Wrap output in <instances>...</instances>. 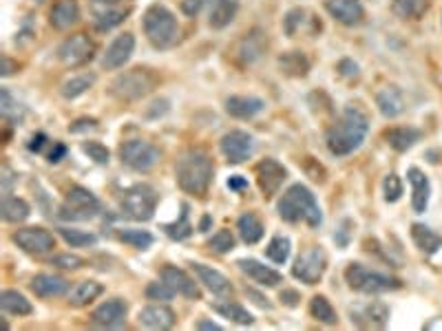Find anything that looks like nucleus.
I'll list each match as a JSON object with an SVG mask.
<instances>
[{
	"mask_svg": "<svg viewBox=\"0 0 442 331\" xmlns=\"http://www.w3.org/2000/svg\"><path fill=\"white\" fill-rule=\"evenodd\" d=\"M369 131V119L361 108H345L336 124L327 131L325 144L327 150L336 157H348L354 150L361 148Z\"/></svg>",
	"mask_w": 442,
	"mask_h": 331,
	"instance_id": "nucleus-1",
	"label": "nucleus"
},
{
	"mask_svg": "<svg viewBox=\"0 0 442 331\" xmlns=\"http://www.w3.org/2000/svg\"><path fill=\"white\" fill-rule=\"evenodd\" d=\"M213 159L204 148H188L177 159V184L184 192L195 197H204L213 182Z\"/></svg>",
	"mask_w": 442,
	"mask_h": 331,
	"instance_id": "nucleus-2",
	"label": "nucleus"
},
{
	"mask_svg": "<svg viewBox=\"0 0 442 331\" xmlns=\"http://www.w3.org/2000/svg\"><path fill=\"white\" fill-rule=\"evenodd\" d=\"M276 210H279V216L283 221H287V223L306 221L310 228H319L323 223L319 201H316V197L312 195V190L306 188L303 184L290 186L283 192L279 203H276Z\"/></svg>",
	"mask_w": 442,
	"mask_h": 331,
	"instance_id": "nucleus-3",
	"label": "nucleus"
},
{
	"mask_svg": "<svg viewBox=\"0 0 442 331\" xmlns=\"http://www.w3.org/2000/svg\"><path fill=\"white\" fill-rule=\"evenodd\" d=\"M144 34L148 43L155 49H169L177 43L179 38V24L177 18L173 16L171 9L164 5H150L144 13Z\"/></svg>",
	"mask_w": 442,
	"mask_h": 331,
	"instance_id": "nucleus-4",
	"label": "nucleus"
},
{
	"mask_svg": "<svg viewBox=\"0 0 442 331\" xmlns=\"http://www.w3.org/2000/svg\"><path fill=\"white\" fill-rule=\"evenodd\" d=\"M345 281L352 289L361 294H385V292H394V289H400L403 283H400L396 276L390 274H380L374 270H367L361 263H350L348 270H345Z\"/></svg>",
	"mask_w": 442,
	"mask_h": 331,
	"instance_id": "nucleus-5",
	"label": "nucleus"
},
{
	"mask_svg": "<svg viewBox=\"0 0 442 331\" xmlns=\"http://www.w3.org/2000/svg\"><path fill=\"white\" fill-rule=\"evenodd\" d=\"M155 87V75L148 68H131V71L120 73L113 82H110V93L117 100L133 102L140 100Z\"/></svg>",
	"mask_w": 442,
	"mask_h": 331,
	"instance_id": "nucleus-6",
	"label": "nucleus"
},
{
	"mask_svg": "<svg viewBox=\"0 0 442 331\" xmlns=\"http://www.w3.org/2000/svg\"><path fill=\"white\" fill-rule=\"evenodd\" d=\"M157 208V192L148 184H137L131 186L122 195V210L127 216L135 221H148L153 219Z\"/></svg>",
	"mask_w": 442,
	"mask_h": 331,
	"instance_id": "nucleus-7",
	"label": "nucleus"
},
{
	"mask_svg": "<svg viewBox=\"0 0 442 331\" xmlns=\"http://www.w3.org/2000/svg\"><path fill=\"white\" fill-rule=\"evenodd\" d=\"M162 153L159 148H155L153 144L142 142V140H129L120 146V159L122 163H127L129 168L137 170V172H148L153 170L157 161H159Z\"/></svg>",
	"mask_w": 442,
	"mask_h": 331,
	"instance_id": "nucleus-8",
	"label": "nucleus"
},
{
	"mask_svg": "<svg viewBox=\"0 0 442 331\" xmlns=\"http://www.w3.org/2000/svg\"><path fill=\"white\" fill-rule=\"evenodd\" d=\"M100 212V201L93 195L91 190L82 188V186H73L66 192V203L62 205V219H93Z\"/></svg>",
	"mask_w": 442,
	"mask_h": 331,
	"instance_id": "nucleus-9",
	"label": "nucleus"
},
{
	"mask_svg": "<svg viewBox=\"0 0 442 331\" xmlns=\"http://www.w3.org/2000/svg\"><path fill=\"white\" fill-rule=\"evenodd\" d=\"M325 270H327L325 252L321 250V247H312V250L303 252L297 258V263L292 265V276L297 281L306 283V285H316L323 279Z\"/></svg>",
	"mask_w": 442,
	"mask_h": 331,
	"instance_id": "nucleus-10",
	"label": "nucleus"
},
{
	"mask_svg": "<svg viewBox=\"0 0 442 331\" xmlns=\"http://www.w3.org/2000/svg\"><path fill=\"white\" fill-rule=\"evenodd\" d=\"M11 241L27 254H47L55 247L53 234L45 228H22L11 234Z\"/></svg>",
	"mask_w": 442,
	"mask_h": 331,
	"instance_id": "nucleus-11",
	"label": "nucleus"
},
{
	"mask_svg": "<svg viewBox=\"0 0 442 331\" xmlns=\"http://www.w3.org/2000/svg\"><path fill=\"white\" fill-rule=\"evenodd\" d=\"M219 148L230 163H243L255 153V137L245 131H230L221 137Z\"/></svg>",
	"mask_w": 442,
	"mask_h": 331,
	"instance_id": "nucleus-12",
	"label": "nucleus"
},
{
	"mask_svg": "<svg viewBox=\"0 0 442 331\" xmlns=\"http://www.w3.org/2000/svg\"><path fill=\"white\" fill-rule=\"evenodd\" d=\"M95 45L87 34H73L58 47V58L66 66H80L93 58Z\"/></svg>",
	"mask_w": 442,
	"mask_h": 331,
	"instance_id": "nucleus-13",
	"label": "nucleus"
},
{
	"mask_svg": "<svg viewBox=\"0 0 442 331\" xmlns=\"http://www.w3.org/2000/svg\"><path fill=\"white\" fill-rule=\"evenodd\" d=\"M287 179V170L276 159H264L257 163V184L264 197H274L283 182Z\"/></svg>",
	"mask_w": 442,
	"mask_h": 331,
	"instance_id": "nucleus-14",
	"label": "nucleus"
},
{
	"mask_svg": "<svg viewBox=\"0 0 442 331\" xmlns=\"http://www.w3.org/2000/svg\"><path fill=\"white\" fill-rule=\"evenodd\" d=\"M352 323L365 329H383L390 323V307L380 300L367 302V305L352 309Z\"/></svg>",
	"mask_w": 442,
	"mask_h": 331,
	"instance_id": "nucleus-15",
	"label": "nucleus"
},
{
	"mask_svg": "<svg viewBox=\"0 0 442 331\" xmlns=\"http://www.w3.org/2000/svg\"><path fill=\"white\" fill-rule=\"evenodd\" d=\"M133 49H135V36L133 34L117 36L113 43L108 45L106 53L102 55V68H106V71H115V68L124 66L133 55Z\"/></svg>",
	"mask_w": 442,
	"mask_h": 331,
	"instance_id": "nucleus-16",
	"label": "nucleus"
},
{
	"mask_svg": "<svg viewBox=\"0 0 442 331\" xmlns=\"http://www.w3.org/2000/svg\"><path fill=\"white\" fill-rule=\"evenodd\" d=\"M325 9L332 18L336 22L345 24V27H354V24H361L363 22V5L361 0H327Z\"/></svg>",
	"mask_w": 442,
	"mask_h": 331,
	"instance_id": "nucleus-17",
	"label": "nucleus"
},
{
	"mask_svg": "<svg viewBox=\"0 0 442 331\" xmlns=\"http://www.w3.org/2000/svg\"><path fill=\"white\" fill-rule=\"evenodd\" d=\"M127 311H129V305L122 298H110L93 311L91 318L95 325L113 329V327L124 325V321H127Z\"/></svg>",
	"mask_w": 442,
	"mask_h": 331,
	"instance_id": "nucleus-18",
	"label": "nucleus"
},
{
	"mask_svg": "<svg viewBox=\"0 0 442 331\" xmlns=\"http://www.w3.org/2000/svg\"><path fill=\"white\" fill-rule=\"evenodd\" d=\"M407 179L411 184V208L416 214H422L427 210V205H429V197H432V184L427 175L420 168H409L407 170Z\"/></svg>",
	"mask_w": 442,
	"mask_h": 331,
	"instance_id": "nucleus-19",
	"label": "nucleus"
},
{
	"mask_svg": "<svg viewBox=\"0 0 442 331\" xmlns=\"http://www.w3.org/2000/svg\"><path fill=\"white\" fill-rule=\"evenodd\" d=\"M162 281L169 285L175 294H179V296L199 298V287H197V283L192 281L184 270H179L175 265H166V267H162Z\"/></svg>",
	"mask_w": 442,
	"mask_h": 331,
	"instance_id": "nucleus-20",
	"label": "nucleus"
},
{
	"mask_svg": "<svg viewBox=\"0 0 442 331\" xmlns=\"http://www.w3.org/2000/svg\"><path fill=\"white\" fill-rule=\"evenodd\" d=\"M237 265L245 276H250V279L255 283H259L261 287H276L283 283V276L279 272L264 265V263H259L257 258H239Z\"/></svg>",
	"mask_w": 442,
	"mask_h": 331,
	"instance_id": "nucleus-21",
	"label": "nucleus"
},
{
	"mask_svg": "<svg viewBox=\"0 0 442 331\" xmlns=\"http://www.w3.org/2000/svg\"><path fill=\"white\" fill-rule=\"evenodd\" d=\"M192 270H195L199 283L206 285V289H211L215 296H230L232 294V283L226 274H221L215 267H208L204 263H192Z\"/></svg>",
	"mask_w": 442,
	"mask_h": 331,
	"instance_id": "nucleus-22",
	"label": "nucleus"
},
{
	"mask_svg": "<svg viewBox=\"0 0 442 331\" xmlns=\"http://www.w3.org/2000/svg\"><path fill=\"white\" fill-rule=\"evenodd\" d=\"M266 108V102L255 95H232L226 100V113L237 119H252Z\"/></svg>",
	"mask_w": 442,
	"mask_h": 331,
	"instance_id": "nucleus-23",
	"label": "nucleus"
},
{
	"mask_svg": "<svg viewBox=\"0 0 442 331\" xmlns=\"http://www.w3.org/2000/svg\"><path fill=\"white\" fill-rule=\"evenodd\" d=\"M31 292L40 298H58L69 292V281L58 274H38L31 281Z\"/></svg>",
	"mask_w": 442,
	"mask_h": 331,
	"instance_id": "nucleus-24",
	"label": "nucleus"
},
{
	"mask_svg": "<svg viewBox=\"0 0 442 331\" xmlns=\"http://www.w3.org/2000/svg\"><path fill=\"white\" fill-rule=\"evenodd\" d=\"M80 20V7L76 0H58L49 13V22L53 29L58 31H66Z\"/></svg>",
	"mask_w": 442,
	"mask_h": 331,
	"instance_id": "nucleus-25",
	"label": "nucleus"
},
{
	"mask_svg": "<svg viewBox=\"0 0 442 331\" xmlns=\"http://www.w3.org/2000/svg\"><path fill=\"white\" fill-rule=\"evenodd\" d=\"M140 325L148 327V329H171L175 325V311L166 305H148L140 311L137 316Z\"/></svg>",
	"mask_w": 442,
	"mask_h": 331,
	"instance_id": "nucleus-26",
	"label": "nucleus"
},
{
	"mask_svg": "<svg viewBox=\"0 0 442 331\" xmlns=\"http://www.w3.org/2000/svg\"><path fill=\"white\" fill-rule=\"evenodd\" d=\"M266 47H268V38L264 36V31L255 29L243 36V40L239 43V49H237V55L243 64H252L255 60H259L261 55H264Z\"/></svg>",
	"mask_w": 442,
	"mask_h": 331,
	"instance_id": "nucleus-27",
	"label": "nucleus"
},
{
	"mask_svg": "<svg viewBox=\"0 0 442 331\" xmlns=\"http://www.w3.org/2000/svg\"><path fill=\"white\" fill-rule=\"evenodd\" d=\"M376 104H378V110L385 117L394 119L405 110L403 91H400L398 87H385L376 93Z\"/></svg>",
	"mask_w": 442,
	"mask_h": 331,
	"instance_id": "nucleus-28",
	"label": "nucleus"
},
{
	"mask_svg": "<svg viewBox=\"0 0 442 331\" xmlns=\"http://www.w3.org/2000/svg\"><path fill=\"white\" fill-rule=\"evenodd\" d=\"M420 137H422V133L413 126H396V128L385 131L387 144H390L394 150H398V153H407L409 148H413L420 142Z\"/></svg>",
	"mask_w": 442,
	"mask_h": 331,
	"instance_id": "nucleus-29",
	"label": "nucleus"
},
{
	"mask_svg": "<svg viewBox=\"0 0 442 331\" xmlns=\"http://www.w3.org/2000/svg\"><path fill=\"white\" fill-rule=\"evenodd\" d=\"M411 239L425 256H432L438 250H442V237L436 234L432 228H427L425 223H413L411 226Z\"/></svg>",
	"mask_w": 442,
	"mask_h": 331,
	"instance_id": "nucleus-30",
	"label": "nucleus"
},
{
	"mask_svg": "<svg viewBox=\"0 0 442 331\" xmlns=\"http://www.w3.org/2000/svg\"><path fill=\"white\" fill-rule=\"evenodd\" d=\"M129 16V9H122V7H100V5H93V24L98 31H108L117 27L120 22H124Z\"/></svg>",
	"mask_w": 442,
	"mask_h": 331,
	"instance_id": "nucleus-31",
	"label": "nucleus"
},
{
	"mask_svg": "<svg viewBox=\"0 0 442 331\" xmlns=\"http://www.w3.org/2000/svg\"><path fill=\"white\" fill-rule=\"evenodd\" d=\"M237 11H239V0H215L208 24L213 29H224V27H228L234 20Z\"/></svg>",
	"mask_w": 442,
	"mask_h": 331,
	"instance_id": "nucleus-32",
	"label": "nucleus"
},
{
	"mask_svg": "<svg viewBox=\"0 0 442 331\" xmlns=\"http://www.w3.org/2000/svg\"><path fill=\"white\" fill-rule=\"evenodd\" d=\"M237 230H239V237H241V241H243L245 245H255V243H259L261 239H264V230H266V228H264V223L259 221L257 214L245 212V214H241L239 221H237Z\"/></svg>",
	"mask_w": 442,
	"mask_h": 331,
	"instance_id": "nucleus-33",
	"label": "nucleus"
},
{
	"mask_svg": "<svg viewBox=\"0 0 442 331\" xmlns=\"http://www.w3.org/2000/svg\"><path fill=\"white\" fill-rule=\"evenodd\" d=\"M279 68L290 78H303L310 71V60L301 51H287L279 58Z\"/></svg>",
	"mask_w": 442,
	"mask_h": 331,
	"instance_id": "nucleus-34",
	"label": "nucleus"
},
{
	"mask_svg": "<svg viewBox=\"0 0 442 331\" xmlns=\"http://www.w3.org/2000/svg\"><path fill=\"white\" fill-rule=\"evenodd\" d=\"M0 307H3L5 314H11V316H29L34 311L31 302L20 292H16V289H5V292L0 294Z\"/></svg>",
	"mask_w": 442,
	"mask_h": 331,
	"instance_id": "nucleus-35",
	"label": "nucleus"
},
{
	"mask_svg": "<svg viewBox=\"0 0 442 331\" xmlns=\"http://www.w3.org/2000/svg\"><path fill=\"white\" fill-rule=\"evenodd\" d=\"M102 292H104V287L98 281H85L71 292V296H69V302H71L73 307H87L89 302H93Z\"/></svg>",
	"mask_w": 442,
	"mask_h": 331,
	"instance_id": "nucleus-36",
	"label": "nucleus"
},
{
	"mask_svg": "<svg viewBox=\"0 0 442 331\" xmlns=\"http://www.w3.org/2000/svg\"><path fill=\"white\" fill-rule=\"evenodd\" d=\"M427 9H429V0H394L392 3V11L403 20L422 18Z\"/></svg>",
	"mask_w": 442,
	"mask_h": 331,
	"instance_id": "nucleus-37",
	"label": "nucleus"
},
{
	"mask_svg": "<svg viewBox=\"0 0 442 331\" xmlns=\"http://www.w3.org/2000/svg\"><path fill=\"white\" fill-rule=\"evenodd\" d=\"M213 309L219 314V316H224V318L232 321V323H237V325H252L255 318H252V314L243 309L241 305H237V302H213Z\"/></svg>",
	"mask_w": 442,
	"mask_h": 331,
	"instance_id": "nucleus-38",
	"label": "nucleus"
},
{
	"mask_svg": "<svg viewBox=\"0 0 442 331\" xmlns=\"http://www.w3.org/2000/svg\"><path fill=\"white\" fill-rule=\"evenodd\" d=\"M29 214H31V208L24 199H18V197L3 199V219L7 223H22Z\"/></svg>",
	"mask_w": 442,
	"mask_h": 331,
	"instance_id": "nucleus-39",
	"label": "nucleus"
},
{
	"mask_svg": "<svg viewBox=\"0 0 442 331\" xmlns=\"http://www.w3.org/2000/svg\"><path fill=\"white\" fill-rule=\"evenodd\" d=\"M310 314H312V318H316L323 325H336L338 323L336 309L332 307V302L325 296H314L310 300Z\"/></svg>",
	"mask_w": 442,
	"mask_h": 331,
	"instance_id": "nucleus-40",
	"label": "nucleus"
},
{
	"mask_svg": "<svg viewBox=\"0 0 442 331\" xmlns=\"http://www.w3.org/2000/svg\"><path fill=\"white\" fill-rule=\"evenodd\" d=\"M93 82H95V78L91 73H82V75H76V78H69L64 84L60 87V93H62V98H66V100H76V98H80L82 93H87L93 87Z\"/></svg>",
	"mask_w": 442,
	"mask_h": 331,
	"instance_id": "nucleus-41",
	"label": "nucleus"
},
{
	"mask_svg": "<svg viewBox=\"0 0 442 331\" xmlns=\"http://www.w3.org/2000/svg\"><path fill=\"white\" fill-rule=\"evenodd\" d=\"M162 230L169 234L171 239H175V241L188 239L190 234H192V223H190V219H188V205L186 203L182 205V214H179V221H173V223H164Z\"/></svg>",
	"mask_w": 442,
	"mask_h": 331,
	"instance_id": "nucleus-42",
	"label": "nucleus"
},
{
	"mask_svg": "<svg viewBox=\"0 0 442 331\" xmlns=\"http://www.w3.org/2000/svg\"><path fill=\"white\" fill-rule=\"evenodd\" d=\"M120 239L124 243H129L135 250H148L150 245H153V234L146 232V230H122L120 232Z\"/></svg>",
	"mask_w": 442,
	"mask_h": 331,
	"instance_id": "nucleus-43",
	"label": "nucleus"
},
{
	"mask_svg": "<svg viewBox=\"0 0 442 331\" xmlns=\"http://www.w3.org/2000/svg\"><path fill=\"white\" fill-rule=\"evenodd\" d=\"M60 237L71 245V247H87V245H95V234L91 232H82V230H73V228H60Z\"/></svg>",
	"mask_w": 442,
	"mask_h": 331,
	"instance_id": "nucleus-44",
	"label": "nucleus"
},
{
	"mask_svg": "<svg viewBox=\"0 0 442 331\" xmlns=\"http://www.w3.org/2000/svg\"><path fill=\"white\" fill-rule=\"evenodd\" d=\"M266 254H268V258L272 260V263L283 265L285 260L290 258V239H285V237H274L270 241V245L266 247Z\"/></svg>",
	"mask_w": 442,
	"mask_h": 331,
	"instance_id": "nucleus-45",
	"label": "nucleus"
},
{
	"mask_svg": "<svg viewBox=\"0 0 442 331\" xmlns=\"http://www.w3.org/2000/svg\"><path fill=\"white\" fill-rule=\"evenodd\" d=\"M383 195L387 203H396L400 197H403V182H400L398 175H387L383 179Z\"/></svg>",
	"mask_w": 442,
	"mask_h": 331,
	"instance_id": "nucleus-46",
	"label": "nucleus"
},
{
	"mask_svg": "<svg viewBox=\"0 0 442 331\" xmlns=\"http://www.w3.org/2000/svg\"><path fill=\"white\" fill-rule=\"evenodd\" d=\"M208 247H213L217 254L232 252L234 250V237H232V232L230 230H219L215 237L208 241Z\"/></svg>",
	"mask_w": 442,
	"mask_h": 331,
	"instance_id": "nucleus-47",
	"label": "nucleus"
},
{
	"mask_svg": "<svg viewBox=\"0 0 442 331\" xmlns=\"http://www.w3.org/2000/svg\"><path fill=\"white\" fill-rule=\"evenodd\" d=\"M175 296V292L173 289L166 285L164 281L162 283H148V287H146V298L148 300H159V302H166V300H171Z\"/></svg>",
	"mask_w": 442,
	"mask_h": 331,
	"instance_id": "nucleus-48",
	"label": "nucleus"
},
{
	"mask_svg": "<svg viewBox=\"0 0 442 331\" xmlns=\"http://www.w3.org/2000/svg\"><path fill=\"white\" fill-rule=\"evenodd\" d=\"M82 150H85L89 159H93L95 163H108V159H110L108 148L102 146L100 142H85L82 144Z\"/></svg>",
	"mask_w": 442,
	"mask_h": 331,
	"instance_id": "nucleus-49",
	"label": "nucleus"
},
{
	"mask_svg": "<svg viewBox=\"0 0 442 331\" xmlns=\"http://www.w3.org/2000/svg\"><path fill=\"white\" fill-rule=\"evenodd\" d=\"M51 265L62 267V270H80L82 265H85V258L78 256V254H60V256L51 258Z\"/></svg>",
	"mask_w": 442,
	"mask_h": 331,
	"instance_id": "nucleus-50",
	"label": "nucleus"
},
{
	"mask_svg": "<svg viewBox=\"0 0 442 331\" xmlns=\"http://www.w3.org/2000/svg\"><path fill=\"white\" fill-rule=\"evenodd\" d=\"M208 3H211V0H182V11H184V16L195 18Z\"/></svg>",
	"mask_w": 442,
	"mask_h": 331,
	"instance_id": "nucleus-51",
	"label": "nucleus"
},
{
	"mask_svg": "<svg viewBox=\"0 0 442 331\" xmlns=\"http://www.w3.org/2000/svg\"><path fill=\"white\" fill-rule=\"evenodd\" d=\"M303 22V9H292L285 16V31L287 36H294L297 34V27Z\"/></svg>",
	"mask_w": 442,
	"mask_h": 331,
	"instance_id": "nucleus-52",
	"label": "nucleus"
},
{
	"mask_svg": "<svg viewBox=\"0 0 442 331\" xmlns=\"http://www.w3.org/2000/svg\"><path fill=\"white\" fill-rule=\"evenodd\" d=\"M95 126H98V122H95L93 117H82L76 124H71V126H69V131H71V133H80V131H87V128H95Z\"/></svg>",
	"mask_w": 442,
	"mask_h": 331,
	"instance_id": "nucleus-53",
	"label": "nucleus"
},
{
	"mask_svg": "<svg viewBox=\"0 0 442 331\" xmlns=\"http://www.w3.org/2000/svg\"><path fill=\"white\" fill-rule=\"evenodd\" d=\"M299 300H301V296H299V292H294V289H283L281 292V302L287 307H297Z\"/></svg>",
	"mask_w": 442,
	"mask_h": 331,
	"instance_id": "nucleus-54",
	"label": "nucleus"
},
{
	"mask_svg": "<svg viewBox=\"0 0 442 331\" xmlns=\"http://www.w3.org/2000/svg\"><path fill=\"white\" fill-rule=\"evenodd\" d=\"M0 179H3V199H5V197H11V184H13V175H11V170L7 168V166L3 168V177H0Z\"/></svg>",
	"mask_w": 442,
	"mask_h": 331,
	"instance_id": "nucleus-55",
	"label": "nucleus"
},
{
	"mask_svg": "<svg viewBox=\"0 0 442 331\" xmlns=\"http://www.w3.org/2000/svg\"><path fill=\"white\" fill-rule=\"evenodd\" d=\"M228 188H230V190L241 192V190H245V188H248V179H245V177H241V175H232V177L228 179Z\"/></svg>",
	"mask_w": 442,
	"mask_h": 331,
	"instance_id": "nucleus-56",
	"label": "nucleus"
},
{
	"mask_svg": "<svg viewBox=\"0 0 442 331\" xmlns=\"http://www.w3.org/2000/svg\"><path fill=\"white\" fill-rule=\"evenodd\" d=\"M64 155H66V146L60 144V142H55V144H53V150L49 153V161H51V163H58Z\"/></svg>",
	"mask_w": 442,
	"mask_h": 331,
	"instance_id": "nucleus-57",
	"label": "nucleus"
},
{
	"mask_svg": "<svg viewBox=\"0 0 442 331\" xmlns=\"http://www.w3.org/2000/svg\"><path fill=\"white\" fill-rule=\"evenodd\" d=\"M47 144V135L45 133H38V135H34L31 137V142H29V150L31 153H40V150H43V146Z\"/></svg>",
	"mask_w": 442,
	"mask_h": 331,
	"instance_id": "nucleus-58",
	"label": "nucleus"
},
{
	"mask_svg": "<svg viewBox=\"0 0 442 331\" xmlns=\"http://www.w3.org/2000/svg\"><path fill=\"white\" fill-rule=\"evenodd\" d=\"M13 68H18V66H13V62L7 58V55H3V71H0V73H3V78L11 75V73H13Z\"/></svg>",
	"mask_w": 442,
	"mask_h": 331,
	"instance_id": "nucleus-59",
	"label": "nucleus"
},
{
	"mask_svg": "<svg viewBox=\"0 0 442 331\" xmlns=\"http://www.w3.org/2000/svg\"><path fill=\"white\" fill-rule=\"evenodd\" d=\"M93 5H100V7H117L124 0H91Z\"/></svg>",
	"mask_w": 442,
	"mask_h": 331,
	"instance_id": "nucleus-60",
	"label": "nucleus"
},
{
	"mask_svg": "<svg viewBox=\"0 0 442 331\" xmlns=\"http://www.w3.org/2000/svg\"><path fill=\"white\" fill-rule=\"evenodd\" d=\"M197 329H213V331H219L221 325H217V323H213V321H199V323H197Z\"/></svg>",
	"mask_w": 442,
	"mask_h": 331,
	"instance_id": "nucleus-61",
	"label": "nucleus"
},
{
	"mask_svg": "<svg viewBox=\"0 0 442 331\" xmlns=\"http://www.w3.org/2000/svg\"><path fill=\"white\" fill-rule=\"evenodd\" d=\"M208 226H211V216H204V221H201L199 230H201V232H206V230H208Z\"/></svg>",
	"mask_w": 442,
	"mask_h": 331,
	"instance_id": "nucleus-62",
	"label": "nucleus"
}]
</instances>
